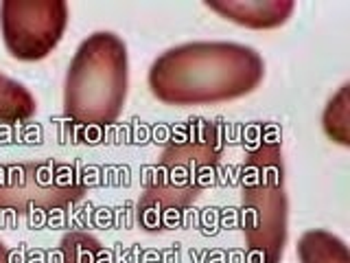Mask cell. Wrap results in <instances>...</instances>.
<instances>
[{"label": "cell", "instance_id": "cell-8", "mask_svg": "<svg viewBox=\"0 0 350 263\" xmlns=\"http://www.w3.org/2000/svg\"><path fill=\"white\" fill-rule=\"evenodd\" d=\"M300 263H350L348 246L326 228H311L298 239Z\"/></svg>", "mask_w": 350, "mask_h": 263}, {"label": "cell", "instance_id": "cell-5", "mask_svg": "<svg viewBox=\"0 0 350 263\" xmlns=\"http://www.w3.org/2000/svg\"><path fill=\"white\" fill-rule=\"evenodd\" d=\"M85 195L75 164L59 160H25L0 164V211L18 215L64 211Z\"/></svg>", "mask_w": 350, "mask_h": 263}, {"label": "cell", "instance_id": "cell-12", "mask_svg": "<svg viewBox=\"0 0 350 263\" xmlns=\"http://www.w3.org/2000/svg\"><path fill=\"white\" fill-rule=\"evenodd\" d=\"M0 263H14V257H11V250L0 241Z\"/></svg>", "mask_w": 350, "mask_h": 263}, {"label": "cell", "instance_id": "cell-7", "mask_svg": "<svg viewBox=\"0 0 350 263\" xmlns=\"http://www.w3.org/2000/svg\"><path fill=\"white\" fill-rule=\"evenodd\" d=\"M204 7L241 27L276 29L291 18L295 3L291 0H208Z\"/></svg>", "mask_w": 350, "mask_h": 263}, {"label": "cell", "instance_id": "cell-9", "mask_svg": "<svg viewBox=\"0 0 350 263\" xmlns=\"http://www.w3.org/2000/svg\"><path fill=\"white\" fill-rule=\"evenodd\" d=\"M38 112V101L31 90L0 73V123H25Z\"/></svg>", "mask_w": 350, "mask_h": 263}, {"label": "cell", "instance_id": "cell-4", "mask_svg": "<svg viewBox=\"0 0 350 263\" xmlns=\"http://www.w3.org/2000/svg\"><path fill=\"white\" fill-rule=\"evenodd\" d=\"M241 230L250 257L280 263L289 235V197L278 134H262L247 149L241 167Z\"/></svg>", "mask_w": 350, "mask_h": 263}, {"label": "cell", "instance_id": "cell-6", "mask_svg": "<svg viewBox=\"0 0 350 263\" xmlns=\"http://www.w3.org/2000/svg\"><path fill=\"white\" fill-rule=\"evenodd\" d=\"M64 0H5L0 3V33L7 53L18 62H40L57 49L68 27Z\"/></svg>", "mask_w": 350, "mask_h": 263}, {"label": "cell", "instance_id": "cell-11", "mask_svg": "<svg viewBox=\"0 0 350 263\" xmlns=\"http://www.w3.org/2000/svg\"><path fill=\"white\" fill-rule=\"evenodd\" d=\"M350 86L344 84L339 90L333 95V99L328 101L324 116H322V125L326 136L335 140L337 145L348 147L350 145Z\"/></svg>", "mask_w": 350, "mask_h": 263}, {"label": "cell", "instance_id": "cell-2", "mask_svg": "<svg viewBox=\"0 0 350 263\" xmlns=\"http://www.w3.org/2000/svg\"><path fill=\"white\" fill-rule=\"evenodd\" d=\"M221 156L224 134L215 121L195 116L175 127L136 202L138 226L145 233L178 228L184 211L215 186Z\"/></svg>", "mask_w": 350, "mask_h": 263}, {"label": "cell", "instance_id": "cell-3", "mask_svg": "<svg viewBox=\"0 0 350 263\" xmlns=\"http://www.w3.org/2000/svg\"><path fill=\"white\" fill-rule=\"evenodd\" d=\"M129 90L127 44L112 31H94L68 64L64 79V114L85 127L112 125L123 114Z\"/></svg>", "mask_w": 350, "mask_h": 263}, {"label": "cell", "instance_id": "cell-10", "mask_svg": "<svg viewBox=\"0 0 350 263\" xmlns=\"http://www.w3.org/2000/svg\"><path fill=\"white\" fill-rule=\"evenodd\" d=\"M59 257L62 263H112V257L101 241L81 230H72L62 237Z\"/></svg>", "mask_w": 350, "mask_h": 263}, {"label": "cell", "instance_id": "cell-1", "mask_svg": "<svg viewBox=\"0 0 350 263\" xmlns=\"http://www.w3.org/2000/svg\"><path fill=\"white\" fill-rule=\"evenodd\" d=\"M265 79V62L245 44L186 42L149 66L151 95L164 105H213L247 97Z\"/></svg>", "mask_w": 350, "mask_h": 263}]
</instances>
